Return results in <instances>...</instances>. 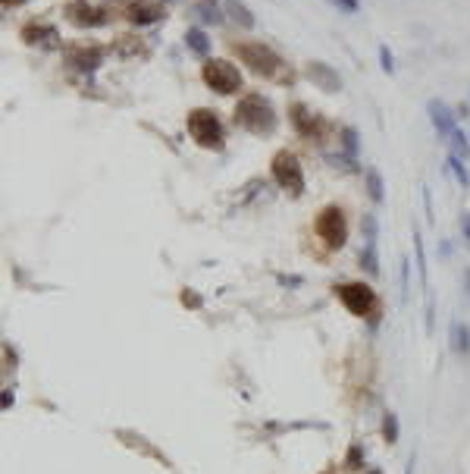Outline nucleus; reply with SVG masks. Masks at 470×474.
<instances>
[{"label": "nucleus", "mask_w": 470, "mask_h": 474, "mask_svg": "<svg viewBox=\"0 0 470 474\" xmlns=\"http://www.w3.org/2000/svg\"><path fill=\"white\" fill-rule=\"evenodd\" d=\"M232 54H235L254 76L273 79V82H292V70L285 72L288 63L269 45H263V41H235V45H232Z\"/></svg>", "instance_id": "nucleus-1"}, {"label": "nucleus", "mask_w": 470, "mask_h": 474, "mask_svg": "<svg viewBox=\"0 0 470 474\" xmlns=\"http://www.w3.org/2000/svg\"><path fill=\"white\" fill-rule=\"evenodd\" d=\"M232 120H235L238 129H244L251 135H269L276 129V123H279V116H276L273 104L260 91H248V95L238 98L235 110H232Z\"/></svg>", "instance_id": "nucleus-2"}, {"label": "nucleus", "mask_w": 470, "mask_h": 474, "mask_svg": "<svg viewBox=\"0 0 470 474\" xmlns=\"http://www.w3.org/2000/svg\"><path fill=\"white\" fill-rule=\"evenodd\" d=\"M185 129H188V135L194 139V145L207 148V151H219V148H223L226 135H223V123H219L217 110H210V107H194V110H188Z\"/></svg>", "instance_id": "nucleus-3"}, {"label": "nucleus", "mask_w": 470, "mask_h": 474, "mask_svg": "<svg viewBox=\"0 0 470 474\" xmlns=\"http://www.w3.org/2000/svg\"><path fill=\"white\" fill-rule=\"evenodd\" d=\"M201 79H204V85L210 91H217V95H235V91L244 89L238 66L229 63V60H223V57L204 60V66H201Z\"/></svg>", "instance_id": "nucleus-4"}, {"label": "nucleus", "mask_w": 470, "mask_h": 474, "mask_svg": "<svg viewBox=\"0 0 470 474\" xmlns=\"http://www.w3.org/2000/svg\"><path fill=\"white\" fill-rule=\"evenodd\" d=\"M313 233H317V239L323 242L329 252L345 248V242H348V220H345V211L338 208V204H326V208L317 214V220H313Z\"/></svg>", "instance_id": "nucleus-5"}, {"label": "nucleus", "mask_w": 470, "mask_h": 474, "mask_svg": "<svg viewBox=\"0 0 470 474\" xmlns=\"http://www.w3.org/2000/svg\"><path fill=\"white\" fill-rule=\"evenodd\" d=\"M269 173H273L276 185L285 189L292 198H301L304 195V170H301V160L295 158L292 151H276L273 160H269Z\"/></svg>", "instance_id": "nucleus-6"}, {"label": "nucleus", "mask_w": 470, "mask_h": 474, "mask_svg": "<svg viewBox=\"0 0 470 474\" xmlns=\"http://www.w3.org/2000/svg\"><path fill=\"white\" fill-rule=\"evenodd\" d=\"M336 296L354 317H370L379 308V298H376V292L367 283H342L336 286Z\"/></svg>", "instance_id": "nucleus-7"}, {"label": "nucleus", "mask_w": 470, "mask_h": 474, "mask_svg": "<svg viewBox=\"0 0 470 474\" xmlns=\"http://www.w3.org/2000/svg\"><path fill=\"white\" fill-rule=\"evenodd\" d=\"M63 16H66V22H72L75 29H104L107 22H110V10L94 7L88 0H72V3H66Z\"/></svg>", "instance_id": "nucleus-8"}, {"label": "nucleus", "mask_w": 470, "mask_h": 474, "mask_svg": "<svg viewBox=\"0 0 470 474\" xmlns=\"http://www.w3.org/2000/svg\"><path fill=\"white\" fill-rule=\"evenodd\" d=\"M288 123H292V129L301 135V139H323V129H326L323 116L313 114L307 104L295 101L292 107H288Z\"/></svg>", "instance_id": "nucleus-9"}, {"label": "nucleus", "mask_w": 470, "mask_h": 474, "mask_svg": "<svg viewBox=\"0 0 470 474\" xmlns=\"http://www.w3.org/2000/svg\"><path fill=\"white\" fill-rule=\"evenodd\" d=\"M304 76L311 79L320 91H326V95L342 91V76H338V70H332V66L323 63V60H311V63L304 66Z\"/></svg>", "instance_id": "nucleus-10"}, {"label": "nucleus", "mask_w": 470, "mask_h": 474, "mask_svg": "<svg viewBox=\"0 0 470 474\" xmlns=\"http://www.w3.org/2000/svg\"><path fill=\"white\" fill-rule=\"evenodd\" d=\"M426 114H430V123H432V129L439 132V139H445L448 142V135L455 132V120H457V114L448 107L445 101H439V98H432L430 104H426Z\"/></svg>", "instance_id": "nucleus-11"}, {"label": "nucleus", "mask_w": 470, "mask_h": 474, "mask_svg": "<svg viewBox=\"0 0 470 474\" xmlns=\"http://www.w3.org/2000/svg\"><path fill=\"white\" fill-rule=\"evenodd\" d=\"M163 16H166L163 3H141V0H135V3L125 7V20H129L132 26H154Z\"/></svg>", "instance_id": "nucleus-12"}, {"label": "nucleus", "mask_w": 470, "mask_h": 474, "mask_svg": "<svg viewBox=\"0 0 470 474\" xmlns=\"http://www.w3.org/2000/svg\"><path fill=\"white\" fill-rule=\"evenodd\" d=\"M56 38H60V35H56V29L47 26V22L31 20V22H25V26H22V41H25V45H54Z\"/></svg>", "instance_id": "nucleus-13"}, {"label": "nucleus", "mask_w": 470, "mask_h": 474, "mask_svg": "<svg viewBox=\"0 0 470 474\" xmlns=\"http://www.w3.org/2000/svg\"><path fill=\"white\" fill-rule=\"evenodd\" d=\"M223 13H226V20H232L238 29H244V32H251V29L257 26L254 13L248 10L244 0H223Z\"/></svg>", "instance_id": "nucleus-14"}, {"label": "nucleus", "mask_w": 470, "mask_h": 474, "mask_svg": "<svg viewBox=\"0 0 470 474\" xmlns=\"http://www.w3.org/2000/svg\"><path fill=\"white\" fill-rule=\"evenodd\" d=\"M66 63L79 66V70H97L100 51H97V47H69V51H66Z\"/></svg>", "instance_id": "nucleus-15"}, {"label": "nucleus", "mask_w": 470, "mask_h": 474, "mask_svg": "<svg viewBox=\"0 0 470 474\" xmlns=\"http://www.w3.org/2000/svg\"><path fill=\"white\" fill-rule=\"evenodd\" d=\"M363 183H367L370 201H376V204L386 201V183H382V176H379V170H376V167H367V170H363Z\"/></svg>", "instance_id": "nucleus-16"}, {"label": "nucleus", "mask_w": 470, "mask_h": 474, "mask_svg": "<svg viewBox=\"0 0 470 474\" xmlns=\"http://www.w3.org/2000/svg\"><path fill=\"white\" fill-rule=\"evenodd\" d=\"M185 47H188L191 54H198V57H207V54H210V38H207L204 29L191 26V29L185 32Z\"/></svg>", "instance_id": "nucleus-17"}, {"label": "nucleus", "mask_w": 470, "mask_h": 474, "mask_svg": "<svg viewBox=\"0 0 470 474\" xmlns=\"http://www.w3.org/2000/svg\"><path fill=\"white\" fill-rule=\"evenodd\" d=\"M451 352L470 355V333L467 327H461V321H451Z\"/></svg>", "instance_id": "nucleus-18"}, {"label": "nucleus", "mask_w": 470, "mask_h": 474, "mask_svg": "<svg viewBox=\"0 0 470 474\" xmlns=\"http://www.w3.org/2000/svg\"><path fill=\"white\" fill-rule=\"evenodd\" d=\"M467 160H461L457 158V154H448V164H445V170L451 173V176H455V183L461 185V189H470V173H467Z\"/></svg>", "instance_id": "nucleus-19"}, {"label": "nucleus", "mask_w": 470, "mask_h": 474, "mask_svg": "<svg viewBox=\"0 0 470 474\" xmlns=\"http://www.w3.org/2000/svg\"><path fill=\"white\" fill-rule=\"evenodd\" d=\"M361 267L370 277H379V254H376V242H363L361 248Z\"/></svg>", "instance_id": "nucleus-20"}, {"label": "nucleus", "mask_w": 470, "mask_h": 474, "mask_svg": "<svg viewBox=\"0 0 470 474\" xmlns=\"http://www.w3.org/2000/svg\"><path fill=\"white\" fill-rule=\"evenodd\" d=\"M414 252H417V270H420V286H430L426 280V252H423V239H420V229L414 227ZM426 302H430V289H426Z\"/></svg>", "instance_id": "nucleus-21"}, {"label": "nucleus", "mask_w": 470, "mask_h": 474, "mask_svg": "<svg viewBox=\"0 0 470 474\" xmlns=\"http://www.w3.org/2000/svg\"><path fill=\"white\" fill-rule=\"evenodd\" d=\"M448 148H451V154H457L461 160H470V135H464L461 129H455V132L448 135Z\"/></svg>", "instance_id": "nucleus-22"}, {"label": "nucleus", "mask_w": 470, "mask_h": 474, "mask_svg": "<svg viewBox=\"0 0 470 474\" xmlns=\"http://www.w3.org/2000/svg\"><path fill=\"white\" fill-rule=\"evenodd\" d=\"M194 13H198V20L207 22V26H219V22L226 20V16L217 10V3H207V0H201L198 7H194Z\"/></svg>", "instance_id": "nucleus-23"}, {"label": "nucleus", "mask_w": 470, "mask_h": 474, "mask_svg": "<svg viewBox=\"0 0 470 474\" xmlns=\"http://www.w3.org/2000/svg\"><path fill=\"white\" fill-rule=\"evenodd\" d=\"M382 440L392 446V443H398V415L395 411H386L382 415Z\"/></svg>", "instance_id": "nucleus-24"}, {"label": "nucleus", "mask_w": 470, "mask_h": 474, "mask_svg": "<svg viewBox=\"0 0 470 474\" xmlns=\"http://www.w3.org/2000/svg\"><path fill=\"white\" fill-rule=\"evenodd\" d=\"M342 148L348 158H357V151H361V142H357V129L354 126H342Z\"/></svg>", "instance_id": "nucleus-25"}, {"label": "nucleus", "mask_w": 470, "mask_h": 474, "mask_svg": "<svg viewBox=\"0 0 470 474\" xmlns=\"http://www.w3.org/2000/svg\"><path fill=\"white\" fill-rule=\"evenodd\" d=\"M361 233L367 242H376L379 239V220H376V214H363L361 217Z\"/></svg>", "instance_id": "nucleus-26"}, {"label": "nucleus", "mask_w": 470, "mask_h": 474, "mask_svg": "<svg viewBox=\"0 0 470 474\" xmlns=\"http://www.w3.org/2000/svg\"><path fill=\"white\" fill-rule=\"evenodd\" d=\"M379 66H382V72H386V76H392V72H395V57H392V51H389L386 45H379Z\"/></svg>", "instance_id": "nucleus-27"}, {"label": "nucleus", "mask_w": 470, "mask_h": 474, "mask_svg": "<svg viewBox=\"0 0 470 474\" xmlns=\"http://www.w3.org/2000/svg\"><path fill=\"white\" fill-rule=\"evenodd\" d=\"M345 465H348L351 471L363 468V452H361V446H351V449H348V455H345Z\"/></svg>", "instance_id": "nucleus-28"}, {"label": "nucleus", "mask_w": 470, "mask_h": 474, "mask_svg": "<svg viewBox=\"0 0 470 474\" xmlns=\"http://www.w3.org/2000/svg\"><path fill=\"white\" fill-rule=\"evenodd\" d=\"M332 7H338L342 13H357L361 10V0H329Z\"/></svg>", "instance_id": "nucleus-29"}, {"label": "nucleus", "mask_w": 470, "mask_h": 474, "mask_svg": "<svg viewBox=\"0 0 470 474\" xmlns=\"http://www.w3.org/2000/svg\"><path fill=\"white\" fill-rule=\"evenodd\" d=\"M0 3H3V10H16V7H25L29 0H0Z\"/></svg>", "instance_id": "nucleus-30"}, {"label": "nucleus", "mask_w": 470, "mask_h": 474, "mask_svg": "<svg viewBox=\"0 0 470 474\" xmlns=\"http://www.w3.org/2000/svg\"><path fill=\"white\" fill-rule=\"evenodd\" d=\"M182 302H185V305H194V308H198L201 298H198V296H188V292H185V296H182Z\"/></svg>", "instance_id": "nucleus-31"}, {"label": "nucleus", "mask_w": 470, "mask_h": 474, "mask_svg": "<svg viewBox=\"0 0 470 474\" xmlns=\"http://www.w3.org/2000/svg\"><path fill=\"white\" fill-rule=\"evenodd\" d=\"M464 236H467V239H470V214L464 217Z\"/></svg>", "instance_id": "nucleus-32"}, {"label": "nucleus", "mask_w": 470, "mask_h": 474, "mask_svg": "<svg viewBox=\"0 0 470 474\" xmlns=\"http://www.w3.org/2000/svg\"><path fill=\"white\" fill-rule=\"evenodd\" d=\"M405 474H414V455L407 459V468H405Z\"/></svg>", "instance_id": "nucleus-33"}, {"label": "nucleus", "mask_w": 470, "mask_h": 474, "mask_svg": "<svg viewBox=\"0 0 470 474\" xmlns=\"http://www.w3.org/2000/svg\"><path fill=\"white\" fill-rule=\"evenodd\" d=\"M367 474H382V471H379V468H370V471H367Z\"/></svg>", "instance_id": "nucleus-34"}, {"label": "nucleus", "mask_w": 470, "mask_h": 474, "mask_svg": "<svg viewBox=\"0 0 470 474\" xmlns=\"http://www.w3.org/2000/svg\"><path fill=\"white\" fill-rule=\"evenodd\" d=\"M160 3H173V0H160Z\"/></svg>", "instance_id": "nucleus-35"}]
</instances>
